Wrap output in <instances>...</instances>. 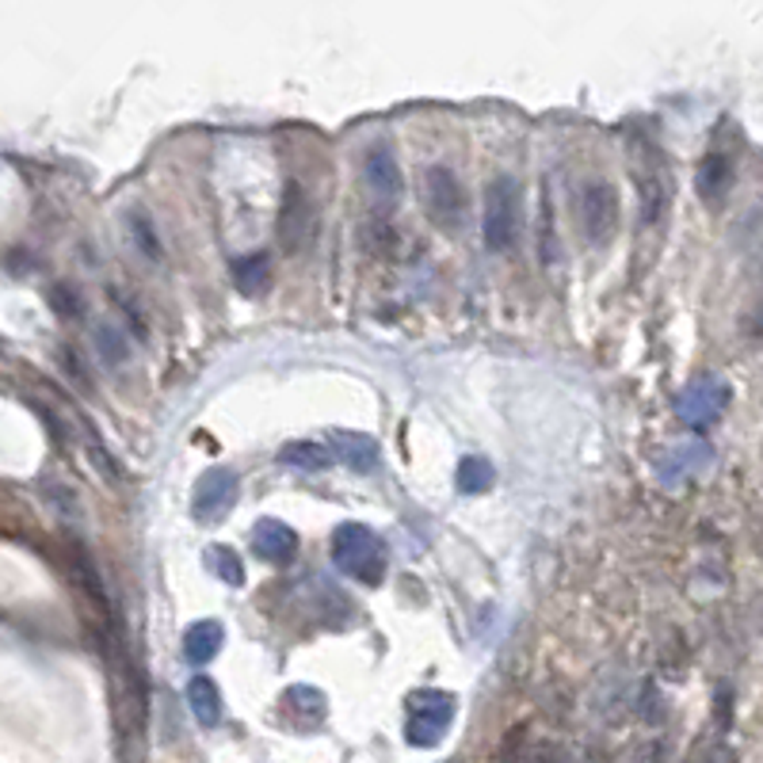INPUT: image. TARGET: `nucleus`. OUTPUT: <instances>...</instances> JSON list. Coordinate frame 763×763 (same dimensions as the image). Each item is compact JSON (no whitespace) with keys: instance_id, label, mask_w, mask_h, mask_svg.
<instances>
[{"instance_id":"nucleus-12","label":"nucleus","mask_w":763,"mask_h":763,"mask_svg":"<svg viewBox=\"0 0 763 763\" xmlns=\"http://www.w3.org/2000/svg\"><path fill=\"white\" fill-rule=\"evenodd\" d=\"M363 184L371 187V195H374V199H382V203H393L401 195L398 157H393L385 145H374V149H367V157H363Z\"/></svg>"},{"instance_id":"nucleus-16","label":"nucleus","mask_w":763,"mask_h":763,"mask_svg":"<svg viewBox=\"0 0 763 763\" xmlns=\"http://www.w3.org/2000/svg\"><path fill=\"white\" fill-rule=\"evenodd\" d=\"M187 707H192L195 722L214 729L221 722V691L210 676H192L187 680Z\"/></svg>"},{"instance_id":"nucleus-24","label":"nucleus","mask_w":763,"mask_h":763,"mask_svg":"<svg viewBox=\"0 0 763 763\" xmlns=\"http://www.w3.org/2000/svg\"><path fill=\"white\" fill-rule=\"evenodd\" d=\"M451 763H458V760H451Z\"/></svg>"},{"instance_id":"nucleus-5","label":"nucleus","mask_w":763,"mask_h":763,"mask_svg":"<svg viewBox=\"0 0 763 763\" xmlns=\"http://www.w3.org/2000/svg\"><path fill=\"white\" fill-rule=\"evenodd\" d=\"M420 195H424V210L427 218L440 229H454L466 214V187L462 179L451 173L447 165H432L424 173V184H420Z\"/></svg>"},{"instance_id":"nucleus-10","label":"nucleus","mask_w":763,"mask_h":763,"mask_svg":"<svg viewBox=\"0 0 763 763\" xmlns=\"http://www.w3.org/2000/svg\"><path fill=\"white\" fill-rule=\"evenodd\" d=\"M252 550L264 557V561H271V565H287V561H295V554H298V535H295V527H287L282 519H256V527H252Z\"/></svg>"},{"instance_id":"nucleus-4","label":"nucleus","mask_w":763,"mask_h":763,"mask_svg":"<svg viewBox=\"0 0 763 763\" xmlns=\"http://www.w3.org/2000/svg\"><path fill=\"white\" fill-rule=\"evenodd\" d=\"M454 722V694L451 691H435V688H420L409 694L405 702V741L416 749H432L443 741V733Z\"/></svg>"},{"instance_id":"nucleus-13","label":"nucleus","mask_w":763,"mask_h":763,"mask_svg":"<svg viewBox=\"0 0 763 763\" xmlns=\"http://www.w3.org/2000/svg\"><path fill=\"white\" fill-rule=\"evenodd\" d=\"M729 187H733V157L722 149L707 153L699 165V173H694V192H699L702 203H722L729 195Z\"/></svg>"},{"instance_id":"nucleus-6","label":"nucleus","mask_w":763,"mask_h":763,"mask_svg":"<svg viewBox=\"0 0 763 763\" xmlns=\"http://www.w3.org/2000/svg\"><path fill=\"white\" fill-rule=\"evenodd\" d=\"M241 493V482L229 466H210L207 474H199V482L192 488V516L199 523H218L229 516Z\"/></svg>"},{"instance_id":"nucleus-11","label":"nucleus","mask_w":763,"mask_h":763,"mask_svg":"<svg viewBox=\"0 0 763 763\" xmlns=\"http://www.w3.org/2000/svg\"><path fill=\"white\" fill-rule=\"evenodd\" d=\"M329 451L337 454L344 466H351L355 474H371V470H379V443L371 440V435L363 432H348V427H337V432H329Z\"/></svg>"},{"instance_id":"nucleus-21","label":"nucleus","mask_w":763,"mask_h":763,"mask_svg":"<svg viewBox=\"0 0 763 763\" xmlns=\"http://www.w3.org/2000/svg\"><path fill=\"white\" fill-rule=\"evenodd\" d=\"M207 569L218 580H226L229 588H241L245 585V561L237 557L234 546H226V543L207 546Z\"/></svg>"},{"instance_id":"nucleus-18","label":"nucleus","mask_w":763,"mask_h":763,"mask_svg":"<svg viewBox=\"0 0 763 763\" xmlns=\"http://www.w3.org/2000/svg\"><path fill=\"white\" fill-rule=\"evenodd\" d=\"M279 462H282V466L306 470V474H324V470H329L332 462H337V454L324 447V443L298 440V443H287V447L279 451Z\"/></svg>"},{"instance_id":"nucleus-20","label":"nucleus","mask_w":763,"mask_h":763,"mask_svg":"<svg viewBox=\"0 0 763 763\" xmlns=\"http://www.w3.org/2000/svg\"><path fill=\"white\" fill-rule=\"evenodd\" d=\"M454 482H458V493L482 496V493L493 488L496 470H493V462L482 458V454H466V458L458 462V474H454Z\"/></svg>"},{"instance_id":"nucleus-15","label":"nucleus","mask_w":763,"mask_h":763,"mask_svg":"<svg viewBox=\"0 0 763 763\" xmlns=\"http://www.w3.org/2000/svg\"><path fill=\"white\" fill-rule=\"evenodd\" d=\"M707 462H710V447H702V443H683V447H672L660 454L657 474H660V482L676 485V482H683V477H691L694 470H702Z\"/></svg>"},{"instance_id":"nucleus-3","label":"nucleus","mask_w":763,"mask_h":763,"mask_svg":"<svg viewBox=\"0 0 763 763\" xmlns=\"http://www.w3.org/2000/svg\"><path fill=\"white\" fill-rule=\"evenodd\" d=\"M523 226V195L512 176H493L485 187V214H482V234L493 252H512L519 241Z\"/></svg>"},{"instance_id":"nucleus-9","label":"nucleus","mask_w":763,"mask_h":763,"mask_svg":"<svg viewBox=\"0 0 763 763\" xmlns=\"http://www.w3.org/2000/svg\"><path fill=\"white\" fill-rule=\"evenodd\" d=\"M646 153V168L633 165V179H638V195H641V221H657L660 214H664V203H668V173L664 165H660V157L653 149H641Z\"/></svg>"},{"instance_id":"nucleus-17","label":"nucleus","mask_w":763,"mask_h":763,"mask_svg":"<svg viewBox=\"0 0 763 763\" xmlns=\"http://www.w3.org/2000/svg\"><path fill=\"white\" fill-rule=\"evenodd\" d=\"M282 710L295 718L298 729H310V725H317L324 718V710H329V699H324V691L298 683V688H287V694H282Z\"/></svg>"},{"instance_id":"nucleus-23","label":"nucleus","mask_w":763,"mask_h":763,"mask_svg":"<svg viewBox=\"0 0 763 763\" xmlns=\"http://www.w3.org/2000/svg\"><path fill=\"white\" fill-rule=\"evenodd\" d=\"M691 763H733V752H729L725 744H702L691 756Z\"/></svg>"},{"instance_id":"nucleus-14","label":"nucleus","mask_w":763,"mask_h":763,"mask_svg":"<svg viewBox=\"0 0 763 763\" xmlns=\"http://www.w3.org/2000/svg\"><path fill=\"white\" fill-rule=\"evenodd\" d=\"M221 641H226L221 622H214V619L192 622L184 630V660H187V664H195V668L210 664V660L221 653Z\"/></svg>"},{"instance_id":"nucleus-2","label":"nucleus","mask_w":763,"mask_h":763,"mask_svg":"<svg viewBox=\"0 0 763 763\" xmlns=\"http://www.w3.org/2000/svg\"><path fill=\"white\" fill-rule=\"evenodd\" d=\"M619 221H622V199H619V187L611 179H585L577 187V226L580 237L591 248H607L619 234Z\"/></svg>"},{"instance_id":"nucleus-7","label":"nucleus","mask_w":763,"mask_h":763,"mask_svg":"<svg viewBox=\"0 0 763 763\" xmlns=\"http://www.w3.org/2000/svg\"><path fill=\"white\" fill-rule=\"evenodd\" d=\"M276 234H279L282 252H290V256L302 252V248L317 237V207H313L310 195H306L302 184H287Z\"/></svg>"},{"instance_id":"nucleus-22","label":"nucleus","mask_w":763,"mask_h":763,"mask_svg":"<svg viewBox=\"0 0 763 763\" xmlns=\"http://www.w3.org/2000/svg\"><path fill=\"white\" fill-rule=\"evenodd\" d=\"M96 348L104 351V359L107 363H118V359H123V340H118V332L115 329H100V337H96Z\"/></svg>"},{"instance_id":"nucleus-8","label":"nucleus","mask_w":763,"mask_h":763,"mask_svg":"<svg viewBox=\"0 0 763 763\" xmlns=\"http://www.w3.org/2000/svg\"><path fill=\"white\" fill-rule=\"evenodd\" d=\"M729 405V385L722 379H694L676 398V413L688 427H710Z\"/></svg>"},{"instance_id":"nucleus-1","label":"nucleus","mask_w":763,"mask_h":763,"mask_svg":"<svg viewBox=\"0 0 763 763\" xmlns=\"http://www.w3.org/2000/svg\"><path fill=\"white\" fill-rule=\"evenodd\" d=\"M332 561H337V569L348 580L379 588L385 580L390 557H385V543L371 527H363V523H340L332 530Z\"/></svg>"},{"instance_id":"nucleus-19","label":"nucleus","mask_w":763,"mask_h":763,"mask_svg":"<svg viewBox=\"0 0 763 763\" xmlns=\"http://www.w3.org/2000/svg\"><path fill=\"white\" fill-rule=\"evenodd\" d=\"M234 282L245 298H260L264 290L271 287V260L264 252L241 256V260L234 264Z\"/></svg>"}]
</instances>
